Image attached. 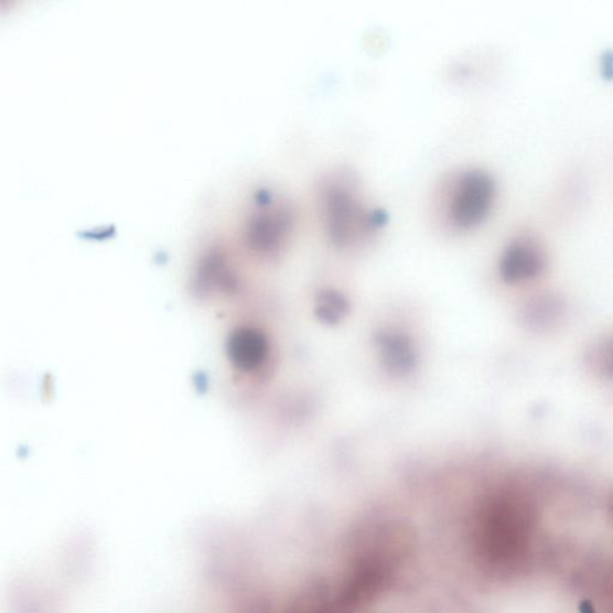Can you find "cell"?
<instances>
[{
    "instance_id": "6da1fadb",
    "label": "cell",
    "mask_w": 613,
    "mask_h": 613,
    "mask_svg": "<svg viewBox=\"0 0 613 613\" xmlns=\"http://www.w3.org/2000/svg\"><path fill=\"white\" fill-rule=\"evenodd\" d=\"M322 205L330 239L338 246L352 244L362 234L378 229L386 222L384 212L365 207L354 187L343 181H332L324 187Z\"/></svg>"
},
{
    "instance_id": "7a4b0ae2",
    "label": "cell",
    "mask_w": 613,
    "mask_h": 613,
    "mask_svg": "<svg viewBox=\"0 0 613 613\" xmlns=\"http://www.w3.org/2000/svg\"><path fill=\"white\" fill-rule=\"evenodd\" d=\"M525 515L510 499L499 498L486 509L480 541L486 559L496 564L510 562L524 541Z\"/></svg>"
},
{
    "instance_id": "3957f363",
    "label": "cell",
    "mask_w": 613,
    "mask_h": 613,
    "mask_svg": "<svg viewBox=\"0 0 613 613\" xmlns=\"http://www.w3.org/2000/svg\"><path fill=\"white\" fill-rule=\"evenodd\" d=\"M496 200L494 178L482 170H469L459 178L450 206V217L460 229L481 225Z\"/></svg>"
},
{
    "instance_id": "277c9868",
    "label": "cell",
    "mask_w": 613,
    "mask_h": 613,
    "mask_svg": "<svg viewBox=\"0 0 613 613\" xmlns=\"http://www.w3.org/2000/svg\"><path fill=\"white\" fill-rule=\"evenodd\" d=\"M546 257L538 243L528 236L514 240L501 259V273L508 282H519L545 269Z\"/></svg>"
},
{
    "instance_id": "5b68a950",
    "label": "cell",
    "mask_w": 613,
    "mask_h": 613,
    "mask_svg": "<svg viewBox=\"0 0 613 613\" xmlns=\"http://www.w3.org/2000/svg\"><path fill=\"white\" fill-rule=\"evenodd\" d=\"M228 354L234 366L244 372L259 368L269 354V345L264 334L252 329H240L232 334Z\"/></svg>"
},
{
    "instance_id": "8992f818",
    "label": "cell",
    "mask_w": 613,
    "mask_h": 613,
    "mask_svg": "<svg viewBox=\"0 0 613 613\" xmlns=\"http://www.w3.org/2000/svg\"><path fill=\"white\" fill-rule=\"evenodd\" d=\"M376 343L388 368L407 373L416 366V353L407 337L397 333H380Z\"/></svg>"
},
{
    "instance_id": "52a82bcc",
    "label": "cell",
    "mask_w": 613,
    "mask_h": 613,
    "mask_svg": "<svg viewBox=\"0 0 613 613\" xmlns=\"http://www.w3.org/2000/svg\"><path fill=\"white\" fill-rule=\"evenodd\" d=\"M316 315L326 324H336L342 320L347 311L349 303L337 291L329 290L322 292L316 301Z\"/></svg>"
},
{
    "instance_id": "ba28073f",
    "label": "cell",
    "mask_w": 613,
    "mask_h": 613,
    "mask_svg": "<svg viewBox=\"0 0 613 613\" xmlns=\"http://www.w3.org/2000/svg\"><path fill=\"white\" fill-rule=\"evenodd\" d=\"M594 367L606 375L613 376V343H609L594 352L591 357Z\"/></svg>"
},
{
    "instance_id": "9c48e42d",
    "label": "cell",
    "mask_w": 613,
    "mask_h": 613,
    "mask_svg": "<svg viewBox=\"0 0 613 613\" xmlns=\"http://www.w3.org/2000/svg\"><path fill=\"white\" fill-rule=\"evenodd\" d=\"M582 613H594L593 607L589 603L582 604Z\"/></svg>"
}]
</instances>
